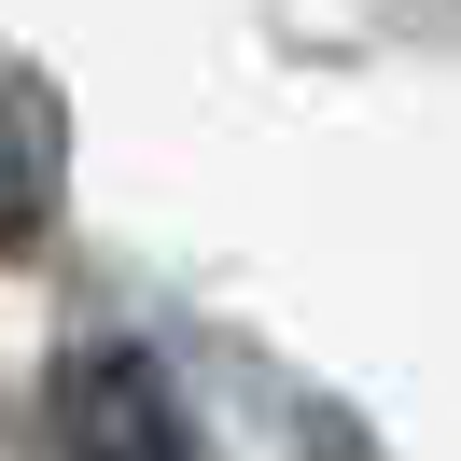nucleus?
Wrapping results in <instances>:
<instances>
[{
    "instance_id": "nucleus-1",
    "label": "nucleus",
    "mask_w": 461,
    "mask_h": 461,
    "mask_svg": "<svg viewBox=\"0 0 461 461\" xmlns=\"http://www.w3.org/2000/svg\"><path fill=\"white\" fill-rule=\"evenodd\" d=\"M70 420V461H182V420H168V377L140 364V349H85L57 392Z\"/></svg>"
},
{
    "instance_id": "nucleus-2",
    "label": "nucleus",
    "mask_w": 461,
    "mask_h": 461,
    "mask_svg": "<svg viewBox=\"0 0 461 461\" xmlns=\"http://www.w3.org/2000/svg\"><path fill=\"white\" fill-rule=\"evenodd\" d=\"M57 182H70V113H57L42 70L0 57V252H29L57 224Z\"/></svg>"
}]
</instances>
